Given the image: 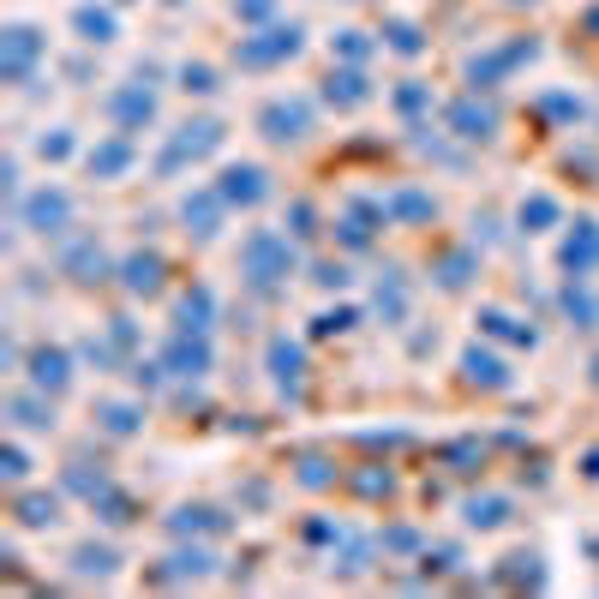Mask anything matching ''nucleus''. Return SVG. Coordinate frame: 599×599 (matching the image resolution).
Masks as SVG:
<instances>
[{
  "instance_id": "f704fd0d",
  "label": "nucleus",
  "mask_w": 599,
  "mask_h": 599,
  "mask_svg": "<svg viewBox=\"0 0 599 599\" xmlns=\"http://www.w3.org/2000/svg\"><path fill=\"white\" fill-rule=\"evenodd\" d=\"M312 282H324V288H342V282H348V270H342V264H318V276H312Z\"/></svg>"
},
{
  "instance_id": "2f4dec72",
  "label": "nucleus",
  "mask_w": 599,
  "mask_h": 599,
  "mask_svg": "<svg viewBox=\"0 0 599 599\" xmlns=\"http://www.w3.org/2000/svg\"><path fill=\"white\" fill-rule=\"evenodd\" d=\"M0 474H6V480H24V474H30V462H24V450H18V444H6V456H0Z\"/></svg>"
},
{
  "instance_id": "393cba45",
  "label": "nucleus",
  "mask_w": 599,
  "mask_h": 599,
  "mask_svg": "<svg viewBox=\"0 0 599 599\" xmlns=\"http://www.w3.org/2000/svg\"><path fill=\"white\" fill-rule=\"evenodd\" d=\"M546 222H558V204L552 198H528L522 204V228H546Z\"/></svg>"
},
{
  "instance_id": "7c9ffc66",
  "label": "nucleus",
  "mask_w": 599,
  "mask_h": 599,
  "mask_svg": "<svg viewBox=\"0 0 599 599\" xmlns=\"http://www.w3.org/2000/svg\"><path fill=\"white\" fill-rule=\"evenodd\" d=\"M90 168H96V174H114V168H126V144H108L102 156H90Z\"/></svg>"
},
{
  "instance_id": "0eeeda50",
  "label": "nucleus",
  "mask_w": 599,
  "mask_h": 599,
  "mask_svg": "<svg viewBox=\"0 0 599 599\" xmlns=\"http://www.w3.org/2000/svg\"><path fill=\"white\" fill-rule=\"evenodd\" d=\"M564 264H570L576 276H588L599 264V228L594 222H576V234H570V246H564Z\"/></svg>"
},
{
  "instance_id": "c756f323",
  "label": "nucleus",
  "mask_w": 599,
  "mask_h": 599,
  "mask_svg": "<svg viewBox=\"0 0 599 599\" xmlns=\"http://www.w3.org/2000/svg\"><path fill=\"white\" fill-rule=\"evenodd\" d=\"M78 30H84V36H96V42H102V36H108V30H114V18H108V12H78Z\"/></svg>"
},
{
  "instance_id": "a878e982",
  "label": "nucleus",
  "mask_w": 599,
  "mask_h": 599,
  "mask_svg": "<svg viewBox=\"0 0 599 599\" xmlns=\"http://www.w3.org/2000/svg\"><path fill=\"white\" fill-rule=\"evenodd\" d=\"M456 126H462V138H486V132H492V114H474V108H456Z\"/></svg>"
},
{
  "instance_id": "4468645a",
  "label": "nucleus",
  "mask_w": 599,
  "mask_h": 599,
  "mask_svg": "<svg viewBox=\"0 0 599 599\" xmlns=\"http://www.w3.org/2000/svg\"><path fill=\"white\" fill-rule=\"evenodd\" d=\"M96 420H102V432L132 438V432H138V420H144V408H132V402H102V408H96Z\"/></svg>"
},
{
  "instance_id": "f8f14e48",
  "label": "nucleus",
  "mask_w": 599,
  "mask_h": 599,
  "mask_svg": "<svg viewBox=\"0 0 599 599\" xmlns=\"http://www.w3.org/2000/svg\"><path fill=\"white\" fill-rule=\"evenodd\" d=\"M264 132H270L276 144H282V138H300V132H306V108H300V102H294V108H288V102L264 108Z\"/></svg>"
},
{
  "instance_id": "cd10ccee",
  "label": "nucleus",
  "mask_w": 599,
  "mask_h": 599,
  "mask_svg": "<svg viewBox=\"0 0 599 599\" xmlns=\"http://www.w3.org/2000/svg\"><path fill=\"white\" fill-rule=\"evenodd\" d=\"M378 312H384V318H402V312H408V294H402V282L378 288Z\"/></svg>"
},
{
  "instance_id": "bb28decb",
  "label": "nucleus",
  "mask_w": 599,
  "mask_h": 599,
  "mask_svg": "<svg viewBox=\"0 0 599 599\" xmlns=\"http://www.w3.org/2000/svg\"><path fill=\"white\" fill-rule=\"evenodd\" d=\"M216 210H222L216 198H198V210L186 204V222H198V234H216Z\"/></svg>"
},
{
  "instance_id": "20e7f679",
  "label": "nucleus",
  "mask_w": 599,
  "mask_h": 599,
  "mask_svg": "<svg viewBox=\"0 0 599 599\" xmlns=\"http://www.w3.org/2000/svg\"><path fill=\"white\" fill-rule=\"evenodd\" d=\"M462 372H468V384H480V390H504V384H510V366H504L498 354H486V348H468V354H462Z\"/></svg>"
},
{
  "instance_id": "4be33fe9",
  "label": "nucleus",
  "mask_w": 599,
  "mask_h": 599,
  "mask_svg": "<svg viewBox=\"0 0 599 599\" xmlns=\"http://www.w3.org/2000/svg\"><path fill=\"white\" fill-rule=\"evenodd\" d=\"M504 516H510L504 498H474V504H468V522H474V528H498Z\"/></svg>"
},
{
  "instance_id": "9b49d317",
  "label": "nucleus",
  "mask_w": 599,
  "mask_h": 599,
  "mask_svg": "<svg viewBox=\"0 0 599 599\" xmlns=\"http://www.w3.org/2000/svg\"><path fill=\"white\" fill-rule=\"evenodd\" d=\"M6 414H12L18 426H30V432L54 426V408H48V390H36V396H12V402H6Z\"/></svg>"
},
{
  "instance_id": "ddd939ff",
  "label": "nucleus",
  "mask_w": 599,
  "mask_h": 599,
  "mask_svg": "<svg viewBox=\"0 0 599 599\" xmlns=\"http://www.w3.org/2000/svg\"><path fill=\"white\" fill-rule=\"evenodd\" d=\"M168 528H174V534H222V528H228V516L198 504V510H174V516H168Z\"/></svg>"
},
{
  "instance_id": "72a5a7b5",
  "label": "nucleus",
  "mask_w": 599,
  "mask_h": 599,
  "mask_svg": "<svg viewBox=\"0 0 599 599\" xmlns=\"http://www.w3.org/2000/svg\"><path fill=\"white\" fill-rule=\"evenodd\" d=\"M354 324V312H324L318 318V336H336V330H348Z\"/></svg>"
},
{
  "instance_id": "dca6fc26",
  "label": "nucleus",
  "mask_w": 599,
  "mask_h": 599,
  "mask_svg": "<svg viewBox=\"0 0 599 599\" xmlns=\"http://www.w3.org/2000/svg\"><path fill=\"white\" fill-rule=\"evenodd\" d=\"M114 564H120V558H114L108 546H78V552H72V570H78V576H108Z\"/></svg>"
},
{
  "instance_id": "423d86ee",
  "label": "nucleus",
  "mask_w": 599,
  "mask_h": 599,
  "mask_svg": "<svg viewBox=\"0 0 599 599\" xmlns=\"http://www.w3.org/2000/svg\"><path fill=\"white\" fill-rule=\"evenodd\" d=\"M120 282H126L132 294H156V288H162V258H156V252L126 258V264H120Z\"/></svg>"
},
{
  "instance_id": "39448f33",
  "label": "nucleus",
  "mask_w": 599,
  "mask_h": 599,
  "mask_svg": "<svg viewBox=\"0 0 599 599\" xmlns=\"http://www.w3.org/2000/svg\"><path fill=\"white\" fill-rule=\"evenodd\" d=\"M66 216H72L66 192H36V198H30V228H42V234H60V228H66Z\"/></svg>"
},
{
  "instance_id": "e433bc0d",
  "label": "nucleus",
  "mask_w": 599,
  "mask_h": 599,
  "mask_svg": "<svg viewBox=\"0 0 599 599\" xmlns=\"http://www.w3.org/2000/svg\"><path fill=\"white\" fill-rule=\"evenodd\" d=\"M294 234H318V228H312V210H306V204H294Z\"/></svg>"
},
{
  "instance_id": "473e14b6",
  "label": "nucleus",
  "mask_w": 599,
  "mask_h": 599,
  "mask_svg": "<svg viewBox=\"0 0 599 599\" xmlns=\"http://www.w3.org/2000/svg\"><path fill=\"white\" fill-rule=\"evenodd\" d=\"M396 216H432V198H420V192H402V198H396Z\"/></svg>"
},
{
  "instance_id": "f3484780",
  "label": "nucleus",
  "mask_w": 599,
  "mask_h": 599,
  "mask_svg": "<svg viewBox=\"0 0 599 599\" xmlns=\"http://www.w3.org/2000/svg\"><path fill=\"white\" fill-rule=\"evenodd\" d=\"M300 366H306V360H300V348H294V342H270V372H276L282 384H294V378H300Z\"/></svg>"
},
{
  "instance_id": "6ab92c4d",
  "label": "nucleus",
  "mask_w": 599,
  "mask_h": 599,
  "mask_svg": "<svg viewBox=\"0 0 599 599\" xmlns=\"http://www.w3.org/2000/svg\"><path fill=\"white\" fill-rule=\"evenodd\" d=\"M96 516H102L108 528H126V522H132V498H120V492L108 486V492L96 498Z\"/></svg>"
},
{
  "instance_id": "2eb2a0df",
  "label": "nucleus",
  "mask_w": 599,
  "mask_h": 599,
  "mask_svg": "<svg viewBox=\"0 0 599 599\" xmlns=\"http://www.w3.org/2000/svg\"><path fill=\"white\" fill-rule=\"evenodd\" d=\"M216 558L210 552H180V558H168V570H156V582H186V576H204Z\"/></svg>"
},
{
  "instance_id": "f257e3e1",
  "label": "nucleus",
  "mask_w": 599,
  "mask_h": 599,
  "mask_svg": "<svg viewBox=\"0 0 599 599\" xmlns=\"http://www.w3.org/2000/svg\"><path fill=\"white\" fill-rule=\"evenodd\" d=\"M240 264H246V276L258 282V288H276L288 270H294V252H288V240L282 234H270V228H258L252 240H246V252H240Z\"/></svg>"
},
{
  "instance_id": "b1692460",
  "label": "nucleus",
  "mask_w": 599,
  "mask_h": 599,
  "mask_svg": "<svg viewBox=\"0 0 599 599\" xmlns=\"http://www.w3.org/2000/svg\"><path fill=\"white\" fill-rule=\"evenodd\" d=\"M30 54H36V30H12V54H6V72H12V78H18V72H24V60H30Z\"/></svg>"
},
{
  "instance_id": "412c9836",
  "label": "nucleus",
  "mask_w": 599,
  "mask_h": 599,
  "mask_svg": "<svg viewBox=\"0 0 599 599\" xmlns=\"http://www.w3.org/2000/svg\"><path fill=\"white\" fill-rule=\"evenodd\" d=\"M54 510H60L54 498H18V522H24V528H48Z\"/></svg>"
},
{
  "instance_id": "7ed1b4c3",
  "label": "nucleus",
  "mask_w": 599,
  "mask_h": 599,
  "mask_svg": "<svg viewBox=\"0 0 599 599\" xmlns=\"http://www.w3.org/2000/svg\"><path fill=\"white\" fill-rule=\"evenodd\" d=\"M30 384L48 390V396L66 390V384H72V360H66L60 348H36V354H30Z\"/></svg>"
},
{
  "instance_id": "aec40b11",
  "label": "nucleus",
  "mask_w": 599,
  "mask_h": 599,
  "mask_svg": "<svg viewBox=\"0 0 599 599\" xmlns=\"http://www.w3.org/2000/svg\"><path fill=\"white\" fill-rule=\"evenodd\" d=\"M468 276H474V252H450V258L438 264V282H444V288H462Z\"/></svg>"
},
{
  "instance_id": "f03ea898",
  "label": "nucleus",
  "mask_w": 599,
  "mask_h": 599,
  "mask_svg": "<svg viewBox=\"0 0 599 599\" xmlns=\"http://www.w3.org/2000/svg\"><path fill=\"white\" fill-rule=\"evenodd\" d=\"M162 366L180 372V378H204V372H210V342H204V330H180V336L162 348Z\"/></svg>"
},
{
  "instance_id": "6e6552de",
  "label": "nucleus",
  "mask_w": 599,
  "mask_h": 599,
  "mask_svg": "<svg viewBox=\"0 0 599 599\" xmlns=\"http://www.w3.org/2000/svg\"><path fill=\"white\" fill-rule=\"evenodd\" d=\"M66 270H72V282H102V276H108V258H102V246L78 240V246H66Z\"/></svg>"
},
{
  "instance_id": "9d476101",
  "label": "nucleus",
  "mask_w": 599,
  "mask_h": 599,
  "mask_svg": "<svg viewBox=\"0 0 599 599\" xmlns=\"http://www.w3.org/2000/svg\"><path fill=\"white\" fill-rule=\"evenodd\" d=\"M174 318H180V330H210V318H216V300H210V288H192V294H180Z\"/></svg>"
},
{
  "instance_id": "a211bd4d",
  "label": "nucleus",
  "mask_w": 599,
  "mask_h": 599,
  "mask_svg": "<svg viewBox=\"0 0 599 599\" xmlns=\"http://www.w3.org/2000/svg\"><path fill=\"white\" fill-rule=\"evenodd\" d=\"M480 324H486L492 336H504V342H534V330H528V324H516L510 312H480Z\"/></svg>"
},
{
  "instance_id": "1a4fd4ad",
  "label": "nucleus",
  "mask_w": 599,
  "mask_h": 599,
  "mask_svg": "<svg viewBox=\"0 0 599 599\" xmlns=\"http://www.w3.org/2000/svg\"><path fill=\"white\" fill-rule=\"evenodd\" d=\"M222 180H228V186H222V204H258V198H264V174H258V168H228Z\"/></svg>"
},
{
  "instance_id": "5701e85b",
  "label": "nucleus",
  "mask_w": 599,
  "mask_h": 599,
  "mask_svg": "<svg viewBox=\"0 0 599 599\" xmlns=\"http://www.w3.org/2000/svg\"><path fill=\"white\" fill-rule=\"evenodd\" d=\"M504 582H528V588H540V582H546V576H540V558H534V552H516L510 570H504Z\"/></svg>"
},
{
  "instance_id": "c85d7f7f",
  "label": "nucleus",
  "mask_w": 599,
  "mask_h": 599,
  "mask_svg": "<svg viewBox=\"0 0 599 599\" xmlns=\"http://www.w3.org/2000/svg\"><path fill=\"white\" fill-rule=\"evenodd\" d=\"M564 306H570V318H576L582 330H588V324H594V318H599V312H594V300H588V294H576V288L564 294Z\"/></svg>"
},
{
  "instance_id": "c9c22d12",
  "label": "nucleus",
  "mask_w": 599,
  "mask_h": 599,
  "mask_svg": "<svg viewBox=\"0 0 599 599\" xmlns=\"http://www.w3.org/2000/svg\"><path fill=\"white\" fill-rule=\"evenodd\" d=\"M108 336H114L120 348H132V336H138V330H132V318H108Z\"/></svg>"
}]
</instances>
